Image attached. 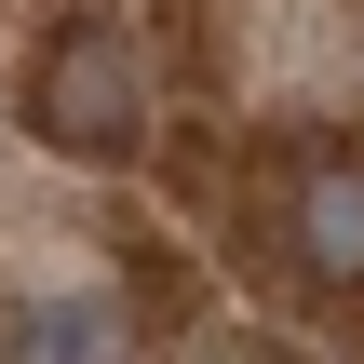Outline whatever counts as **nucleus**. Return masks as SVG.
<instances>
[{
    "label": "nucleus",
    "instance_id": "3",
    "mask_svg": "<svg viewBox=\"0 0 364 364\" xmlns=\"http://www.w3.org/2000/svg\"><path fill=\"white\" fill-rule=\"evenodd\" d=\"M14 364H135V324L108 297H41L14 324Z\"/></svg>",
    "mask_w": 364,
    "mask_h": 364
},
{
    "label": "nucleus",
    "instance_id": "2",
    "mask_svg": "<svg viewBox=\"0 0 364 364\" xmlns=\"http://www.w3.org/2000/svg\"><path fill=\"white\" fill-rule=\"evenodd\" d=\"M270 230H284V257L311 270V297L364 324V162H351V149H297Z\"/></svg>",
    "mask_w": 364,
    "mask_h": 364
},
{
    "label": "nucleus",
    "instance_id": "4",
    "mask_svg": "<svg viewBox=\"0 0 364 364\" xmlns=\"http://www.w3.org/2000/svg\"><path fill=\"white\" fill-rule=\"evenodd\" d=\"M216 364H284V351H216Z\"/></svg>",
    "mask_w": 364,
    "mask_h": 364
},
{
    "label": "nucleus",
    "instance_id": "1",
    "mask_svg": "<svg viewBox=\"0 0 364 364\" xmlns=\"http://www.w3.org/2000/svg\"><path fill=\"white\" fill-rule=\"evenodd\" d=\"M27 135L68 149V162H135L149 149V81H135V41L108 14H68L27 68Z\"/></svg>",
    "mask_w": 364,
    "mask_h": 364
}]
</instances>
